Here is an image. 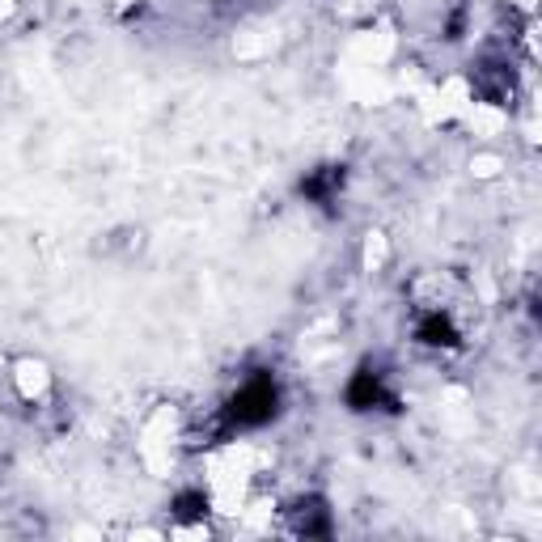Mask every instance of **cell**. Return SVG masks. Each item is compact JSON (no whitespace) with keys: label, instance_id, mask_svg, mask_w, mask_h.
Returning <instances> with one entry per match:
<instances>
[{"label":"cell","instance_id":"8992f818","mask_svg":"<svg viewBox=\"0 0 542 542\" xmlns=\"http://www.w3.org/2000/svg\"><path fill=\"white\" fill-rule=\"evenodd\" d=\"M204 513H208V496H204V492H178V496H174V517L200 521Z\"/></svg>","mask_w":542,"mask_h":542},{"label":"cell","instance_id":"6da1fadb","mask_svg":"<svg viewBox=\"0 0 542 542\" xmlns=\"http://www.w3.org/2000/svg\"><path fill=\"white\" fill-rule=\"evenodd\" d=\"M276 411H280V386L271 382V373H255L229 399L225 432H233V428H263V424L276 420Z\"/></svg>","mask_w":542,"mask_h":542},{"label":"cell","instance_id":"52a82bcc","mask_svg":"<svg viewBox=\"0 0 542 542\" xmlns=\"http://www.w3.org/2000/svg\"><path fill=\"white\" fill-rule=\"evenodd\" d=\"M462 26H466V13L458 9L454 17H449V34H445V39H462Z\"/></svg>","mask_w":542,"mask_h":542},{"label":"cell","instance_id":"277c9868","mask_svg":"<svg viewBox=\"0 0 542 542\" xmlns=\"http://www.w3.org/2000/svg\"><path fill=\"white\" fill-rule=\"evenodd\" d=\"M415 339L428 343V348H458V327L449 322V314L432 310L420 318V327H415Z\"/></svg>","mask_w":542,"mask_h":542},{"label":"cell","instance_id":"5b68a950","mask_svg":"<svg viewBox=\"0 0 542 542\" xmlns=\"http://www.w3.org/2000/svg\"><path fill=\"white\" fill-rule=\"evenodd\" d=\"M293 517H297V534H305V538H322V534H331V509H327V504H322L318 496L301 500L297 509H293Z\"/></svg>","mask_w":542,"mask_h":542},{"label":"cell","instance_id":"7a4b0ae2","mask_svg":"<svg viewBox=\"0 0 542 542\" xmlns=\"http://www.w3.org/2000/svg\"><path fill=\"white\" fill-rule=\"evenodd\" d=\"M343 399H348L352 411H373V407H394V399L386 394V382L377 369H356L348 377V390H343Z\"/></svg>","mask_w":542,"mask_h":542},{"label":"cell","instance_id":"3957f363","mask_svg":"<svg viewBox=\"0 0 542 542\" xmlns=\"http://www.w3.org/2000/svg\"><path fill=\"white\" fill-rule=\"evenodd\" d=\"M343 187V166H318L301 178V195L310 204H331Z\"/></svg>","mask_w":542,"mask_h":542}]
</instances>
